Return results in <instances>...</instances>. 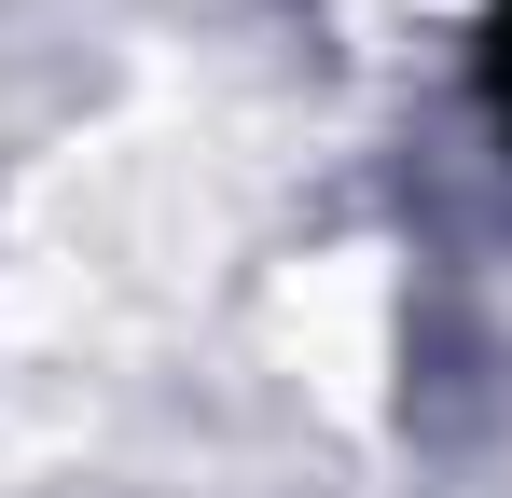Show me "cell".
<instances>
[{
	"mask_svg": "<svg viewBox=\"0 0 512 498\" xmlns=\"http://www.w3.org/2000/svg\"><path fill=\"white\" fill-rule=\"evenodd\" d=\"M485 97H499V125H512V0H485Z\"/></svg>",
	"mask_w": 512,
	"mask_h": 498,
	"instance_id": "cell-1",
	"label": "cell"
}]
</instances>
